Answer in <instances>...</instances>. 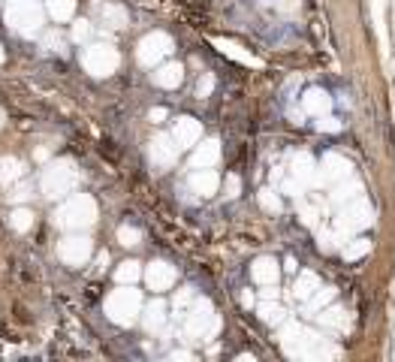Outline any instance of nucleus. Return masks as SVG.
Segmentation results:
<instances>
[{
  "label": "nucleus",
  "mask_w": 395,
  "mask_h": 362,
  "mask_svg": "<svg viewBox=\"0 0 395 362\" xmlns=\"http://www.w3.org/2000/svg\"><path fill=\"white\" fill-rule=\"evenodd\" d=\"M359 193H362V184L359 181H350V184H338L335 193H332V200L335 202H353Z\"/></svg>",
  "instance_id": "nucleus-5"
},
{
  "label": "nucleus",
  "mask_w": 395,
  "mask_h": 362,
  "mask_svg": "<svg viewBox=\"0 0 395 362\" xmlns=\"http://www.w3.org/2000/svg\"><path fill=\"white\" fill-rule=\"evenodd\" d=\"M160 82H163V85H176V82H181V70H178V67H169V70H163Z\"/></svg>",
  "instance_id": "nucleus-11"
},
{
  "label": "nucleus",
  "mask_w": 395,
  "mask_h": 362,
  "mask_svg": "<svg viewBox=\"0 0 395 362\" xmlns=\"http://www.w3.org/2000/svg\"><path fill=\"white\" fill-rule=\"evenodd\" d=\"M293 166H296L293 172H296L299 178H308V176H311V169H314V163H311V157H308V154L296 157V163H293Z\"/></svg>",
  "instance_id": "nucleus-9"
},
{
  "label": "nucleus",
  "mask_w": 395,
  "mask_h": 362,
  "mask_svg": "<svg viewBox=\"0 0 395 362\" xmlns=\"http://www.w3.org/2000/svg\"><path fill=\"white\" fill-rule=\"evenodd\" d=\"M332 296H335V293H332L329 287H320V293H317V296L311 299V308H320V305H326V302H329Z\"/></svg>",
  "instance_id": "nucleus-10"
},
{
  "label": "nucleus",
  "mask_w": 395,
  "mask_h": 362,
  "mask_svg": "<svg viewBox=\"0 0 395 362\" xmlns=\"http://www.w3.org/2000/svg\"><path fill=\"white\" fill-rule=\"evenodd\" d=\"M371 224V208L366 206L362 200H353V202H347V208H344V215H341V221H338V236H350L353 230H362V226H368Z\"/></svg>",
  "instance_id": "nucleus-1"
},
{
  "label": "nucleus",
  "mask_w": 395,
  "mask_h": 362,
  "mask_svg": "<svg viewBox=\"0 0 395 362\" xmlns=\"http://www.w3.org/2000/svg\"><path fill=\"white\" fill-rule=\"evenodd\" d=\"M320 127H326V130H338V127H341V124H338V121H335V118H326V124H323V121H320Z\"/></svg>",
  "instance_id": "nucleus-14"
},
{
  "label": "nucleus",
  "mask_w": 395,
  "mask_h": 362,
  "mask_svg": "<svg viewBox=\"0 0 395 362\" xmlns=\"http://www.w3.org/2000/svg\"><path fill=\"white\" fill-rule=\"evenodd\" d=\"M320 323H323V326H329V329H344L347 326V311H344V308H332V311L320 314Z\"/></svg>",
  "instance_id": "nucleus-6"
},
{
  "label": "nucleus",
  "mask_w": 395,
  "mask_h": 362,
  "mask_svg": "<svg viewBox=\"0 0 395 362\" xmlns=\"http://www.w3.org/2000/svg\"><path fill=\"white\" fill-rule=\"evenodd\" d=\"M347 176H350V163H347L341 154H326L323 163H320V172H317V181H320V184H329V181H338V178H347Z\"/></svg>",
  "instance_id": "nucleus-2"
},
{
  "label": "nucleus",
  "mask_w": 395,
  "mask_h": 362,
  "mask_svg": "<svg viewBox=\"0 0 395 362\" xmlns=\"http://www.w3.org/2000/svg\"><path fill=\"white\" fill-rule=\"evenodd\" d=\"M371 251V241L368 239H353L350 245L344 248V260H359V256H366Z\"/></svg>",
  "instance_id": "nucleus-8"
},
{
  "label": "nucleus",
  "mask_w": 395,
  "mask_h": 362,
  "mask_svg": "<svg viewBox=\"0 0 395 362\" xmlns=\"http://www.w3.org/2000/svg\"><path fill=\"white\" fill-rule=\"evenodd\" d=\"M215 157H217V145H215V142H208V145L200 151V163H211Z\"/></svg>",
  "instance_id": "nucleus-12"
},
{
  "label": "nucleus",
  "mask_w": 395,
  "mask_h": 362,
  "mask_svg": "<svg viewBox=\"0 0 395 362\" xmlns=\"http://www.w3.org/2000/svg\"><path fill=\"white\" fill-rule=\"evenodd\" d=\"M329 109H332V100H329V94H326V90L311 88L308 94H305V112H311V115H317V118H323Z\"/></svg>",
  "instance_id": "nucleus-3"
},
{
  "label": "nucleus",
  "mask_w": 395,
  "mask_h": 362,
  "mask_svg": "<svg viewBox=\"0 0 395 362\" xmlns=\"http://www.w3.org/2000/svg\"><path fill=\"white\" fill-rule=\"evenodd\" d=\"M196 136V124H184L181 127V139H193Z\"/></svg>",
  "instance_id": "nucleus-13"
},
{
  "label": "nucleus",
  "mask_w": 395,
  "mask_h": 362,
  "mask_svg": "<svg viewBox=\"0 0 395 362\" xmlns=\"http://www.w3.org/2000/svg\"><path fill=\"white\" fill-rule=\"evenodd\" d=\"M254 275H256V281H263V284H275L278 281V266L272 260H260L254 266Z\"/></svg>",
  "instance_id": "nucleus-4"
},
{
  "label": "nucleus",
  "mask_w": 395,
  "mask_h": 362,
  "mask_svg": "<svg viewBox=\"0 0 395 362\" xmlns=\"http://www.w3.org/2000/svg\"><path fill=\"white\" fill-rule=\"evenodd\" d=\"M320 290V284H317V278L311 275V272H305V275L299 278V284H296V296L299 299H311V293Z\"/></svg>",
  "instance_id": "nucleus-7"
}]
</instances>
